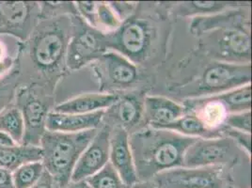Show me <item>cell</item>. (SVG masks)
Returning <instances> with one entry per match:
<instances>
[{"instance_id":"cell-30","label":"cell","mask_w":252,"mask_h":188,"mask_svg":"<svg viewBox=\"0 0 252 188\" xmlns=\"http://www.w3.org/2000/svg\"><path fill=\"white\" fill-rule=\"evenodd\" d=\"M39 5L41 20L63 15H78L73 2H39Z\"/></svg>"},{"instance_id":"cell-23","label":"cell","mask_w":252,"mask_h":188,"mask_svg":"<svg viewBox=\"0 0 252 188\" xmlns=\"http://www.w3.org/2000/svg\"><path fill=\"white\" fill-rule=\"evenodd\" d=\"M0 132L8 135L15 143L23 144L25 134L24 119L14 101L0 113Z\"/></svg>"},{"instance_id":"cell-8","label":"cell","mask_w":252,"mask_h":188,"mask_svg":"<svg viewBox=\"0 0 252 188\" xmlns=\"http://www.w3.org/2000/svg\"><path fill=\"white\" fill-rule=\"evenodd\" d=\"M152 182L157 188H226L231 185L225 168L220 166L175 167L160 172Z\"/></svg>"},{"instance_id":"cell-35","label":"cell","mask_w":252,"mask_h":188,"mask_svg":"<svg viewBox=\"0 0 252 188\" xmlns=\"http://www.w3.org/2000/svg\"><path fill=\"white\" fill-rule=\"evenodd\" d=\"M0 188H15L11 171L0 167Z\"/></svg>"},{"instance_id":"cell-4","label":"cell","mask_w":252,"mask_h":188,"mask_svg":"<svg viewBox=\"0 0 252 188\" xmlns=\"http://www.w3.org/2000/svg\"><path fill=\"white\" fill-rule=\"evenodd\" d=\"M98 129L78 133L45 131L40 141L43 168L64 188L70 182L74 166Z\"/></svg>"},{"instance_id":"cell-26","label":"cell","mask_w":252,"mask_h":188,"mask_svg":"<svg viewBox=\"0 0 252 188\" xmlns=\"http://www.w3.org/2000/svg\"><path fill=\"white\" fill-rule=\"evenodd\" d=\"M123 22L117 16L109 2H96L94 29L104 34L115 32Z\"/></svg>"},{"instance_id":"cell-25","label":"cell","mask_w":252,"mask_h":188,"mask_svg":"<svg viewBox=\"0 0 252 188\" xmlns=\"http://www.w3.org/2000/svg\"><path fill=\"white\" fill-rule=\"evenodd\" d=\"M21 43L14 37L0 34V78L9 73L14 66Z\"/></svg>"},{"instance_id":"cell-12","label":"cell","mask_w":252,"mask_h":188,"mask_svg":"<svg viewBox=\"0 0 252 188\" xmlns=\"http://www.w3.org/2000/svg\"><path fill=\"white\" fill-rule=\"evenodd\" d=\"M111 126L100 127L90 144L78 158L71 182L84 181L99 172L109 161V138Z\"/></svg>"},{"instance_id":"cell-28","label":"cell","mask_w":252,"mask_h":188,"mask_svg":"<svg viewBox=\"0 0 252 188\" xmlns=\"http://www.w3.org/2000/svg\"><path fill=\"white\" fill-rule=\"evenodd\" d=\"M19 85V74L13 66L9 73L0 78V113L13 103Z\"/></svg>"},{"instance_id":"cell-38","label":"cell","mask_w":252,"mask_h":188,"mask_svg":"<svg viewBox=\"0 0 252 188\" xmlns=\"http://www.w3.org/2000/svg\"><path fill=\"white\" fill-rule=\"evenodd\" d=\"M234 188V187H233V186H231V185H229V186H228V187H227V188Z\"/></svg>"},{"instance_id":"cell-13","label":"cell","mask_w":252,"mask_h":188,"mask_svg":"<svg viewBox=\"0 0 252 188\" xmlns=\"http://www.w3.org/2000/svg\"><path fill=\"white\" fill-rule=\"evenodd\" d=\"M119 177L130 188L138 182L131 147L129 133L120 126L111 128L109 138V161Z\"/></svg>"},{"instance_id":"cell-14","label":"cell","mask_w":252,"mask_h":188,"mask_svg":"<svg viewBox=\"0 0 252 188\" xmlns=\"http://www.w3.org/2000/svg\"><path fill=\"white\" fill-rule=\"evenodd\" d=\"M96 62L103 85L125 89L137 80V65L119 53L106 51Z\"/></svg>"},{"instance_id":"cell-19","label":"cell","mask_w":252,"mask_h":188,"mask_svg":"<svg viewBox=\"0 0 252 188\" xmlns=\"http://www.w3.org/2000/svg\"><path fill=\"white\" fill-rule=\"evenodd\" d=\"M143 99L139 95L129 94L121 96L114 105L105 110L111 119L115 120L120 126L128 132L138 125L143 117Z\"/></svg>"},{"instance_id":"cell-24","label":"cell","mask_w":252,"mask_h":188,"mask_svg":"<svg viewBox=\"0 0 252 188\" xmlns=\"http://www.w3.org/2000/svg\"><path fill=\"white\" fill-rule=\"evenodd\" d=\"M217 97L227 107L230 114L249 111L252 109V84L217 94Z\"/></svg>"},{"instance_id":"cell-27","label":"cell","mask_w":252,"mask_h":188,"mask_svg":"<svg viewBox=\"0 0 252 188\" xmlns=\"http://www.w3.org/2000/svg\"><path fill=\"white\" fill-rule=\"evenodd\" d=\"M44 168L41 161L25 164L12 173V182L15 188H32L42 176Z\"/></svg>"},{"instance_id":"cell-7","label":"cell","mask_w":252,"mask_h":188,"mask_svg":"<svg viewBox=\"0 0 252 188\" xmlns=\"http://www.w3.org/2000/svg\"><path fill=\"white\" fill-rule=\"evenodd\" d=\"M251 80V63L238 64L216 61L207 67L198 82L191 88L190 93L195 95L193 98L217 95L250 84Z\"/></svg>"},{"instance_id":"cell-18","label":"cell","mask_w":252,"mask_h":188,"mask_svg":"<svg viewBox=\"0 0 252 188\" xmlns=\"http://www.w3.org/2000/svg\"><path fill=\"white\" fill-rule=\"evenodd\" d=\"M117 94H88L54 106L53 111L66 114H89L106 110L119 100Z\"/></svg>"},{"instance_id":"cell-32","label":"cell","mask_w":252,"mask_h":188,"mask_svg":"<svg viewBox=\"0 0 252 188\" xmlns=\"http://www.w3.org/2000/svg\"><path fill=\"white\" fill-rule=\"evenodd\" d=\"M222 136H227L232 139L239 148H241L247 156L252 155V134H248L238 130L223 126L221 128Z\"/></svg>"},{"instance_id":"cell-6","label":"cell","mask_w":252,"mask_h":188,"mask_svg":"<svg viewBox=\"0 0 252 188\" xmlns=\"http://www.w3.org/2000/svg\"><path fill=\"white\" fill-rule=\"evenodd\" d=\"M71 37L66 53V67L75 71L98 61L107 49L105 34L89 26L79 15H71Z\"/></svg>"},{"instance_id":"cell-2","label":"cell","mask_w":252,"mask_h":188,"mask_svg":"<svg viewBox=\"0 0 252 188\" xmlns=\"http://www.w3.org/2000/svg\"><path fill=\"white\" fill-rule=\"evenodd\" d=\"M197 139L151 126L129 135L138 182H149L160 172L184 167L185 154Z\"/></svg>"},{"instance_id":"cell-10","label":"cell","mask_w":252,"mask_h":188,"mask_svg":"<svg viewBox=\"0 0 252 188\" xmlns=\"http://www.w3.org/2000/svg\"><path fill=\"white\" fill-rule=\"evenodd\" d=\"M105 39L107 49L110 48L137 64L147 57L152 31L147 22L130 17L115 32L105 34Z\"/></svg>"},{"instance_id":"cell-37","label":"cell","mask_w":252,"mask_h":188,"mask_svg":"<svg viewBox=\"0 0 252 188\" xmlns=\"http://www.w3.org/2000/svg\"><path fill=\"white\" fill-rule=\"evenodd\" d=\"M129 188H157L155 185L153 184L152 181L149 182H137L134 186L130 187Z\"/></svg>"},{"instance_id":"cell-33","label":"cell","mask_w":252,"mask_h":188,"mask_svg":"<svg viewBox=\"0 0 252 188\" xmlns=\"http://www.w3.org/2000/svg\"><path fill=\"white\" fill-rule=\"evenodd\" d=\"M109 5L122 22H125L130 18L137 7L135 3L129 2H109Z\"/></svg>"},{"instance_id":"cell-31","label":"cell","mask_w":252,"mask_h":188,"mask_svg":"<svg viewBox=\"0 0 252 188\" xmlns=\"http://www.w3.org/2000/svg\"><path fill=\"white\" fill-rule=\"evenodd\" d=\"M252 112L251 110L229 114L225 122L226 127L252 134Z\"/></svg>"},{"instance_id":"cell-9","label":"cell","mask_w":252,"mask_h":188,"mask_svg":"<svg viewBox=\"0 0 252 188\" xmlns=\"http://www.w3.org/2000/svg\"><path fill=\"white\" fill-rule=\"evenodd\" d=\"M240 153L243 150L227 136L198 138L187 150L184 167H231L237 163Z\"/></svg>"},{"instance_id":"cell-11","label":"cell","mask_w":252,"mask_h":188,"mask_svg":"<svg viewBox=\"0 0 252 188\" xmlns=\"http://www.w3.org/2000/svg\"><path fill=\"white\" fill-rule=\"evenodd\" d=\"M40 21L39 2L0 1V34L26 42Z\"/></svg>"},{"instance_id":"cell-34","label":"cell","mask_w":252,"mask_h":188,"mask_svg":"<svg viewBox=\"0 0 252 188\" xmlns=\"http://www.w3.org/2000/svg\"><path fill=\"white\" fill-rule=\"evenodd\" d=\"M32 188H62L56 180L45 170L42 172L39 181Z\"/></svg>"},{"instance_id":"cell-21","label":"cell","mask_w":252,"mask_h":188,"mask_svg":"<svg viewBox=\"0 0 252 188\" xmlns=\"http://www.w3.org/2000/svg\"><path fill=\"white\" fill-rule=\"evenodd\" d=\"M159 129L173 131L180 135L195 138H216L223 136L220 132L209 130L197 116L189 111H187L185 115L182 116L176 121L163 125Z\"/></svg>"},{"instance_id":"cell-29","label":"cell","mask_w":252,"mask_h":188,"mask_svg":"<svg viewBox=\"0 0 252 188\" xmlns=\"http://www.w3.org/2000/svg\"><path fill=\"white\" fill-rule=\"evenodd\" d=\"M86 181L92 188H129L123 183L109 162L99 172Z\"/></svg>"},{"instance_id":"cell-1","label":"cell","mask_w":252,"mask_h":188,"mask_svg":"<svg viewBox=\"0 0 252 188\" xmlns=\"http://www.w3.org/2000/svg\"><path fill=\"white\" fill-rule=\"evenodd\" d=\"M71 28V15L39 22L29 39L22 42L14 64L20 84H38L54 91L66 67Z\"/></svg>"},{"instance_id":"cell-17","label":"cell","mask_w":252,"mask_h":188,"mask_svg":"<svg viewBox=\"0 0 252 188\" xmlns=\"http://www.w3.org/2000/svg\"><path fill=\"white\" fill-rule=\"evenodd\" d=\"M184 105L163 96L146 95L143 100V116L153 128L159 129L187 113Z\"/></svg>"},{"instance_id":"cell-16","label":"cell","mask_w":252,"mask_h":188,"mask_svg":"<svg viewBox=\"0 0 252 188\" xmlns=\"http://www.w3.org/2000/svg\"><path fill=\"white\" fill-rule=\"evenodd\" d=\"M105 110L89 114H66L51 111L46 120V130L60 133H78L99 129L105 118Z\"/></svg>"},{"instance_id":"cell-5","label":"cell","mask_w":252,"mask_h":188,"mask_svg":"<svg viewBox=\"0 0 252 188\" xmlns=\"http://www.w3.org/2000/svg\"><path fill=\"white\" fill-rule=\"evenodd\" d=\"M53 91L38 84H20L14 98V104L21 111L25 134L23 144L40 146L42 135L46 131L47 116L52 111Z\"/></svg>"},{"instance_id":"cell-20","label":"cell","mask_w":252,"mask_h":188,"mask_svg":"<svg viewBox=\"0 0 252 188\" xmlns=\"http://www.w3.org/2000/svg\"><path fill=\"white\" fill-rule=\"evenodd\" d=\"M42 160L40 146L17 144H0V167L13 172L25 164Z\"/></svg>"},{"instance_id":"cell-22","label":"cell","mask_w":252,"mask_h":188,"mask_svg":"<svg viewBox=\"0 0 252 188\" xmlns=\"http://www.w3.org/2000/svg\"><path fill=\"white\" fill-rule=\"evenodd\" d=\"M237 6L235 2H220V1H190L180 3L176 12L182 16H211L219 14Z\"/></svg>"},{"instance_id":"cell-3","label":"cell","mask_w":252,"mask_h":188,"mask_svg":"<svg viewBox=\"0 0 252 188\" xmlns=\"http://www.w3.org/2000/svg\"><path fill=\"white\" fill-rule=\"evenodd\" d=\"M232 9V8H231ZM223 11L211 16H200L191 23V32L205 38V48L218 62L251 63V34L244 27L238 11Z\"/></svg>"},{"instance_id":"cell-36","label":"cell","mask_w":252,"mask_h":188,"mask_svg":"<svg viewBox=\"0 0 252 188\" xmlns=\"http://www.w3.org/2000/svg\"><path fill=\"white\" fill-rule=\"evenodd\" d=\"M64 188H92V187L86 180H84L79 182H70Z\"/></svg>"},{"instance_id":"cell-15","label":"cell","mask_w":252,"mask_h":188,"mask_svg":"<svg viewBox=\"0 0 252 188\" xmlns=\"http://www.w3.org/2000/svg\"><path fill=\"white\" fill-rule=\"evenodd\" d=\"M184 106L187 110L197 116L202 124L211 131L220 132L225 125L229 111L217 95L189 98Z\"/></svg>"}]
</instances>
